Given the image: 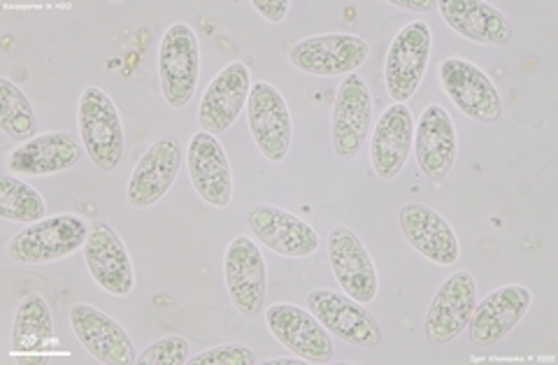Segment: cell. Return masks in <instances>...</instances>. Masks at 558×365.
<instances>
[{"label": "cell", "mask_w": 558, "mask_h": 365, "mask_svg": "<svg viewBox=\"0 0 558 365\" xmlns=\"http://www.w3.org/2000/svg\"><path fill=\"white\" fill-rule=\"evenodd\" d=\"M92 226L82 217L75 215H57L47 217L43 221L28 223L24 231L16 233L10 245L8 254L16 264L24 266H40V264H54V260L73 256L75 252L84 250L86 240H89Z\"/></svg>", "instance_id": "obj_1"}, {"label": "cell", "mask_w": 558, "mask_h": 365, "mask_svg": "<svg viewBox=\"0 0 558 365\" xmlns=\"http://www.w3.org/2000/svg\"><path fill=\"white\" fill-rule=\"evenodd\" d=\"M77 126L82 135V145L92 156L94 166L110 172L121 159H124L126 135L121 124L119 110L114 100L98 86H89L80 96L77 108Z\"/></svg>", "instance_id": "obj_2"}, {"label": "cell", "mask_w": 558, "mask_h": 365, "mask_svg": "<svg viewBox=\"0 0 558 365\" xmlns=\"http://www.w3.org/2000/svg\"><path fill=\"white\" fill-rule=\"evenodd\" d=\"M161 94L172 110H184L201 77V47L191 26L172 24L159 47Z\"/></svg>", "instance_id": "obj_3"}, {"label": "cell", "mask_w": 558, "mask_h": 365, "mask_svg": "<svg viewBox=\"0 0 558 365\" xmlns=\"http://www.w3.org/2000/svg\"><path fill=\"white\" fill-rule=\"evenodd\" d=\"M368 42L352 33H324L295 42L289 49V61L305 75L347 77L368 61Z\"/></svg>", "instance_id": "obj_4"}, {"label": "cell", "mask_w": 558, "mask_h": 365, "mask_svg": "<svg viewBox=\"0 0 558 365\" xmlns=\"http://www.w3.org/2000/svg\"><path fill=\"white\" fill-rule=\"evenodd\" d=\"M430 49L433 33L426 22H412L398 31L384 65L387 92L398 106H405L422 86L430 63Z\"/></svg>", "instance_id": "obj_5"}, {"label": "cell", "mask_w": 558, "mask_h": 365, "mask_svg": "<svg viewBox=\"0 0 558 365\" xmlns=\"http://www.w3.org/2000/svg\"><path fill=\"white\" fill-rule=\"evenodd\" d=\"M373 126V94L371 86L359 73L347 75L340 84L333 119H330V137L340 161H352L368 143Z\"/></svg>", "instance_id": "obj_6"}, {"label": "cell", "mask_w": 558, "mask_h": 365, "mask_svg": "<svg viewBox=\"0 0 558 365\" xmlns=\"http://www.w3.org/2000/svg\"><path fill=\"white\" fill-rule=\"evenodd\" d=\"M440 84L442 92L451 98L465 117L492 124L502 114V98L480 65L461 57H449L440 63Z\"/></svg>", "instance_id": "obj_7"}, {"label": "cell", "mask_w": 558, "mask_h": 365, "mask_svg": "<svg viewBox=\"0 0 558 365\" xmlns=\"http://www.w3.org/2000/svg\"><path fill=\"white\" fill-rule=\"evenodd\" d=\"M223 277L233 307L244 317H258L266 303L268 268L260 247L250 238H235L226 247Z\"/></svg>", "instance_id": "obj_8"}, {"label": "cell", "mask_w": 558, "mask_h": 365, "mask_svg": "<svg viewBox=\"0 0 558 365\" xmlns=\"http://www.w3.org/2000/svg\"><path fill=\"white\" fill-rule=\"evenodd\" d=\"M250 131L258 151L270 163H282L291 149L293 121L284 96L270 82L252 84L247 100Z\"/></svg>", "instance_id": "obj_9"}, {"label": "cell", "mask_w": 558, "mask_h": 365, "mask_svg": "<svg viewBox=\"0 0 558 365\" xmlns=\"http://www.w3.org/2000/svg\"><path fill=\"white\" fill-rule=\"evenodd\" d=\"M307 309L330 336L349 344L373 350L381 340L377 319L363 307V303L349 299L347 293H338L333 289H314L307 295Z\"/></svg>", "instance_id": "obj_10"}, {"label": "cell", "mask_w": 558, "mask_h": 365, "mask_svg": "<svg viewBox=\"0 0 558 365\" xmlns=\"http://www.w3.org/2000/svg\"><path fill=\"white\" fill-rule=\"evenodd\" d=\"M266 324L279 344L307 363H330L336 346L328 330L310 309L289 303H275L266 309Z\"/></svg>", "instance_id": "obj_11"}, {"label": "cell", "mask_w": 558, "mask_h": 365, "mask_svg": "<svg viewBox=\"0 0 558 365\" xmlns=\"http://www.w3.org/2000/svg\"><path fill=\"white\" fill-rule=\"evenodd\" d=\"M84 260L94 282L114 299H129L135 289V270L124 240L110 223L96 221L84 245Z\"/></svg>", "instance_id": "obj_12"}, {"label": "cell", "mask_w": 558, "mask_h": 365, "mask_svg": "<svg viewBox=\"0 0 558 365\" xmlns=\"http://www.w3.org/2000/svg\"><path fill=\"white\" fill-rule=\"evenodd\" d=\"M477 305V284L468 270L453 272L433 295L426 312V338L433 344L457 340L470 324Z\"/></svg>", "instance_id": "obj_13"}, {"label": "cell", "mask_w": 558, "mask_h": 365, "mask_svg": "<svg viewBox=\"0 0 558 365\" xmlns=\"http://www.w3.org/2000/svg\"><path fill=\"white\" fill-rule=\"evenodd\" d=\"M328 260L342 291L359 303H373L379 293V277L373 258L365 250L361 238L347 229L336 226L328 235Z\"/></svg>", "instance_id": "obj_14"}, {"label": "cell", "mask_w": 558, "mask_h": 365, "mask_svg": "<svg viewBox=\"0 0 558 365\" xmlns=\"http://www.w3.org/2000/svg\"><path fill=\"white\" fill-rule=\"evenodd\" d=\"M247 223L260 245L287 258H307L319 252V233L307 221L275 205L258 203L247 212Z\"/></svg>", "instance_id": "obj_15"}, {"label": "cell", "mask_w": 558, "mask_h": 365, "mask_svg": "<svg viewBox=\"0 0 558 365\" xmlns=\"http://www.w3.org/2000/svg\"><path fill=\"white\" fill-rule=\"evenodd\" d=\"M182 145L178 137H161L140 159L131 172L126 198L137 210L159 203L172 188L182 168Z\"/></svg>", "instance_id": "obj_16"}, {"label": "cell", "mask_w": 558, "mask_h": 365, "mask_svg": "<svg viewBox=\"0 0 558 365\" xmlns=\"http://www.w3.org/2000/svg\"><path fill=\"white\" fill-rule=\"evenodd\" d=\"M189 178L196 194L207 203L223 210L233 198V172L229 154L213 133H196L186 149Z\"/></svg>", "instance_id": "obj_17"}, {"label": "cell", "mask_w": 558, "mask_h": 365, "mask_svg": "<svg viewBox=\"0 0 558 365\" xmlns=\"http://www.w3.org/2000/svg\"><path fill=\"white\" fill-rule=\"evenodd\" d=\"M70 326L98 363L105 365H131L137 361L131 336L102 309L77 303L70 307Z\"/></svg>", "instance_id": "obj_18"}, {"label": "cell", "mask_w": 558, "mask_h": 365, "mask_svg": "<svg viewBox=\"0 0 558 365\" xmlns=\"http://www.w3.org/2000/svg\"><path fill=\"white\" fill-rule=\"evenodd\" d=\"M416 163L430 182H445L457 163L459 137L451 114L438 106H428L414 126Z\"/></svg>", "instance_id": "obj_19"}, {"label": "cell", "mask_w": 558, "mask_h": 365, "mask_svg": "<svg viewBox=\"0 0 558 365\" xmlns=\"http://www.w3.org/2000/svg\"><path fill=\"white\" fill-rule=\"evenodd\" d=\"M252 92V73L242 61H233L207 84L198 108V124L205 133L219 135L229 131Z\"/></svg>", "instance_id": "obj_20"}, {"label": "cell", "mask_w": 558, "mask_h": 365, "mask_svg": "<svg viewBox=\"0 0 558 365\" xmlns=\"http://www.w3.org/2000/svg\"><path fill=\"white\" fill-rule=\"evenodd\" d=\"M533 303L531 289L521 284L500 287L475 305L468 324V336L477 346L498 344L505 336L512 333L514 326L529 315Z\"/></svg>", "instance_id": "obj_21"}, {"label": "cell", "mask_w": 558, "mask_h": 365, "mask_svg": "<svg viewBox=\"0 0 558 365\" xmlns=\"http://www.w3.org/2000/svg\"><path fill=\"white\" fill-rule=\"evenodd\" d=\"M400 229L410 245L435 266H453L461 256L459 238L447 219L422 203L403 205L398 212Z\"/></svg>", "instance_id": "obj_22"}, {"label": "cell", "mask_w": 558, "mask_h": 365, "mask_svg": "<svg viewBox=\"0 0 558 365\" xmlns=\"http://www.w3.org/2000/svg\"><path fill=\"white\" fill-rule=\"evenodd\" d=\"M414 145V117L408 106H393L377 119L371 145V163L381 182L396 180L403 172Z\"/></svg>", "instance_id": "obj_23"}, {"label": "cell", "mask_w": 558, "mask_h": 365, "mask_svg": "<svg viewBox=\"0 0 558 365\" xmlns=\"http://www.w3.org/2000/svg\"><path fill=\"white\" fill-rule=\"evenodd\" d=\"M82 149L84 145H80L70 133H63V131L43 133V135H35L33 141L14 147L8 154L5 166L8 170L16 172V175H28V178L59 175V172H65L75 163H80Z\"/></svg>", "instance_id": "obj_24"}, {"label": "cell", "mask_w": 558, "mask_h": 365, "mask_svg": "<svg viewBox=\"0 0 558 365\" xmlns=\"http://www.w3.org/2000/svg\"><path fill=\"white\" fill-rule=\"evenodd\" d=\"M438 10L447 26L461 38L480 45H505L512 38V24L500 10L482 0H442Z\"/></svg>", "instance_id": "obj_25"}, {"label": "cell", "mask_w": 558, "mask_h": 365, "mask_svg": "<svg viewBox=\"0 0 558 365\" xmlns=\"http://www.w3.org/2000/svg\"><path fill=\"white\" fill-rule=\"evenodd\" d=\"M59 338L54 333L49 303L40 293H28L14 312L12 324V356L54 354Z\"/></svg>", "instance_id": "obj_26"}, {"label": "cell", "mask_w": 558, "mask_h": 365, "mask_svg": "<svg viewBox=\"0 0 558 365\" xmlns=\"http://www.w3.org/2000/svg\"><path fill=\"white\" fill-rule=\"evenodd\" d=\"M0 217L12 223L43 221L47 219V203L38 188L5 172L0 175Z\"/></svg>", "instance_id": "obj_27"}, {"label": "cell", "mask_w": 558, "mask_h": 365, "mask_svg": "<svg viewBox=\"0 0 558 365\" xmlns=\"http://www.w3.org/2000/svg\"><path fill=\"white\" fill-rule=\"evenodd\" d=\"M0 129H3L16 143H28L38 131V117L26 94L10 82L0 80Z\"/></svg>", "instance_id": "obj_28"}, {"label": "cell", "mask_w": 558, "mask_h": 365, "mask_svg": "<svg viewBox=\"0 0 558 365\" xmlns=\"http://www.w3.org/2000/svg\"><path fill=\"white\" fill-rule=\"evenodd\" d=\"M191 358V344L182 336H166L149 344L137 356V365H186Z\"/></svg>", "instance_id": "obj_29"}, {"label": "cell", "mask_w": 558, "mask_h": 365, "mask_svg": "<svg viewBox=\"0 0 558 365\" xmlns=\"http://www.w3.org/2000/svg\"><path fill=\"white\" fill-rule=\"evenodd\" d=\"M258 358L247 344H219L189 358V365H256Z\"/></svg>", "instance_id": "obj_30"}, {"label": "cell", "mask_w": 558, "mask_h": 365, "mask_svg": "<svg viewBox=\"0 0 558 365\" xmlns=\"http://www.w3.org/2000/svg\"><path fill=\"white\" fill-rule=\"evenodd\" d=\"M252 8L270 24H282L291 10V3H287V0H272V3H268V0H254Z\"/></svg>", "instance_id": "obj_31"}, {"label": "cell", "mask_w": 558, "mask_h": 365, "mask_svg": "<svg viewBox=\"0 0 558 365\" xmlns=\"http://www.w3.org/2000/svg\"><path fill=\"white\" fill-rule=\"evenodd\" d=\"M391 5L398 10L418 12V14H428L433 10H438V3H435V0H393Z\"/></svg>", "instance_id": "obj_32"}, {"label": "cell", "mask_w": 558, "mask_h": 365, "mask_svg": "<svg viewBox=\"0 0 558 365\" xmlns=\"http://www.w3.org/2000/svg\"><path fill=\"white\" fill-rule=\"evenodd\" d=\"M268 365H303V363H307V361H303L301 356H293V358H270V361H266Z\"/></svg>", "instance_id": "obj_33"}]
</instances>
